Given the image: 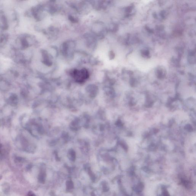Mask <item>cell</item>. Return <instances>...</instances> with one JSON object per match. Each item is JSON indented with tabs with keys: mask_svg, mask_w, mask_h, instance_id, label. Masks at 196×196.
Segmentation results:
<instances>
[{
	"mask_svg": "<svg viewBox=\"0 0 196 196\" xmlns=\"http://www.w3.org/2000/svg\"><path fill=\"white\" fill-rule=\"evenodd\" d=\"M72 75L75 81L79 83L84 82L89 76V72L85 68L80 70H75L72 72Z\"/></svg>",
	"mask_w": 196,
	"mask_h": 196,
	"instance_id": "obj_1",
	"label": "cell"
},
{
	"mask_svg": "<svg viewBox=\"0 0 196 196\" xmlns=\"http://www.w3.org/2000/svg\"><path fill=\"white\" fill-rule=\"evenodd\" d=\"M46 176V172L45 170H40L38 176V180L39 182L42 183H43L45 182Z\"/></svg>",
	"mask_w": 196,
	"mask_h": 196,
	"instance_id": "obj_2",
	"label": "cell"
},
{
	"mask_svg": "<svg viewBox=\"0 0 196 196\" xmlns=\"http://www.w3.org/2000/svg\"><path fill=\"white\" fill-rule=\"evenodd\" d=\"M74 185H73V183L72 181H68L66 182V188L67 190H71L73 188Z\"/></svg>",
	"mask_w": 196,
	"mask_h": 196,
	"instance_id": "obj_3",
	"label": "cell"
},
{
	"mask_svg": "<svg viewBox=\"0 0 196 196\" xmlns=\"http://www.w3.org/2000/svg\"><path fill=\"white\" fill-rule=\"evenodd\" d=\"M142 54L143 55H145V56H149V52L147 50H145V51H143V52H142Z\"/></svg>",
	"mask_w": 196,
	"mask_h": 196,
	"instance_id": "obj_4",
	"label": "cell"
},
{
	"mask_svg": "<svg viewBox=\"0 0 196 196\" xmlns=\"http://www.w3.org/2000/svg\"><path fill=\"white\" fill-rule=\"evenodd\" d=\"M27 196H36L34 193L32 192H30L28 194Z\"/></svg>",
	"mask_w": 196,
	"mask_h": 196,
	"instance_id": "obj_5",
	"label": "cell"
}]
</instances>
